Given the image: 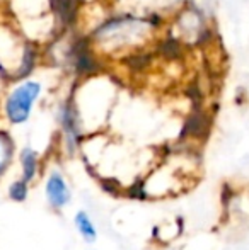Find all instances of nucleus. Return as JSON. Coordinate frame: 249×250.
<instances>
[{"mask_svg":"<svg viewBox=\"0 0 249 250\" xmlns=\"http://www.w3.org/2000/svg\"><path fill=\"white\" fill-rule=\"evenodd\" d=\"M73 223H75V228H77V231H79V235L86 242L92 244L97 238V230H96V227H94L91 216L86 211H77L75 218H73Z\"/></svg>","mask_w":249,"mask_h":250,"instance_id":"7","label":"nucleus"},{"mask_svg":"<svg viewBox=\"0 0 249 250\" xmlns=\"http://www.w3.org/2000/svg\"><path fill=\"white\" fill-rule=\"evenodd\" d=\"M14 157V140L9 131L0 129V177L10 165Z\"/></svg>","mask_w":249,"mask_h":250,"instance_id":"8","label":"nucleus"},{"mask_svg":"<svg viewBox=\"0 0 249 250\" xmlns=\"http://www.w3.org/2000/svg\"><path fill=\"white\" fill-rule=\"evenodd\" d=\"M55 118H57V123L62 129L63 145L67 148V153L73 155L82 145L84 121L72 92L58 102L57 109H55Z\"/></svg>","mask_w":249,"mask_h":250,"instance_id":"4","label":"nucleus"},{"mask_svg":"<svg viewBox=\"0 0 249 250\" xmlns=\"http://www.w3.org/2000/svg\"><path fill=\"white\" fill-rule=\"evenodd\" d=\"M19 160L21 167H23V179L33 182L38 175V168H40V157H38L36 150H33L31 146H24L19 153Z\"/></svg>","mask_w":249,"mask_h":250,"instance_id":"6","label":"nucleus"},{"mask_svg":"<svg viewBox=\"0 0 249 250\" xmlns=\"http://www.w3.org/2000/svg\"><path fill=\"white\" fill-rule=\"evenodd\" d=\"M5 85H7V80L3 79L2 72H0V90H3V89H5Z\"/></svg>","mask_w":249,"mask_h":250,"instance_id":"11","label":"nucleus"},{"mask_svg":"<svg viewBox=\"0 0 249 250\" xmlns=\"http://www.w3.org/2000/svg\"><path fill=\"white\" fill-rule=\"evenodd\" d=\"M167 22V17L157 12L140 14L118 10L103 16L86 33V44L97 58H123L147 48Z\"/></svg>","mask_w":249,"mask_h":250,"instance_id":"1","label":"nucleus"},{"mask_svg":"<svg viewBox=\"0 0 249 250\" xmlns=\"http://www.w3.org/2000/svg\"><path fill=\"white\" fill-rule=\"evenodd\" d=\"M45 192H46V199L55 209H62L70 203V188L67 184L65 177L60 170H53L46 179V186H45Z\"/></svg>","mask_w":249,"mask_h":250,"instance_id":"5","label":"nucleus"},{"mask_svg":"<svg viewBox=\"0 0 249 250\" xmlns=\"http://www.w3.org/2000/svg\"><path fill=\"white\" fill-rule=\"evenodd\" d=\"M36 70L31 75L7 83L2 96L3 118L12 126L26 125L46 92V82Z\"/></svg>","mask_w":249,"mask_h":250,"instance_id":"3","label":"nucleus"},{"mask_svg":"<svg viewBox=\"0 0 249 250\" xmlns=\"http://www.w3.org/2000/svg\"><path fill=\"white\" fill-rule=\"evenodd\" d=\"M41 46L29 40L2 7L0 16V72L7 83L36 72Z\"/></svg>","mask_w":249,"mask_h":250,"instance_id":"2","label":"nucleus"},{"mask_svg":"<svg viewBox=\"0 0 249 250\" xmlns=\"http://www.w3.org/2000/svg\"><path fill=\"white\" fill-rule=\"evenodd\" d=\"M128 194H130V198H132V199H140V201H145V199H147V191H145V186H143L142 182H136V184H133L132 188H130Z\"/></svg>","mask_w":249,"mask_h":250,"instance_id":"10","label":"nucleus"},{"mask_svg":"<svg viewBox=\"0 0 249 250\" xmlns=\"http://www.w3.org/2000/svg\"><path fill=\"white\" fill-rule=\"evenodd\" d=\"M27 184H29V182L24 181V179L12 182L9 188V198L12 201H16V203H24L27 198V192H29V186Z\"/></svg>","mask_w":249,"mask_h":250,"instance_id":"9","label":"nucleus"}]
</instances>
